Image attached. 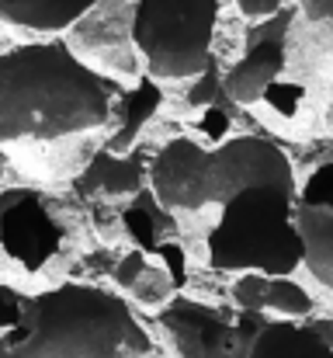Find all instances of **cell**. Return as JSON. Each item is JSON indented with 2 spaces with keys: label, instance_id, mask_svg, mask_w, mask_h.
I'll list each match as a JSON object with an SVG mask.
<instances>
[{
  "label": "cell",
  "instance_id": "obj_8",
  "mask_svg": "<svg viewBox=\"0 0 333 358\" xmlns=\"http://www.w3.org/2000/svg\"><path fill=\"white\" fill-rule=\"evenodd\" d=\"M149 167H153V160L139 157V150L128 153V157H111L108 150H101L84 167V174L70 185L73 199L80 202V209L91 220L94 237L101 230H108L132 202H139L146 192H153Z\"/></svg>",
  "mask_w": 333,
  "mask_h": 358
},
{
  "label": "cell",
  "instance_id": "obj_4",
  "mask_svg": "<svg viewBox=\"0 0 333 358\" xmlns=\"http://www.w3.org/2000/svg\"><path fill=\"white\" fill-rule=\"evenodd\" d=\"M91 220L70 188L7 185L0 192V289L24 299L73 282Z\"/></svg>",
  "mask_w": 333,
  "mask_h": 358
},
{
  "label": "cell",
  "instance_id": "obj_11",
  "mask_svg": "<svg viewBox=\"0 0 333 358\" xmlns=\"http://www.w3.org/2000/svg\"><path fill=\"white\" fill-rule=\"evenodd\" d=\"M295 220L306 243L302 268L313 275V282L323 292L333 296V146L299 181Z\"/></svg>",
  "mask_w": 333,
  "mask_h": 358
},
{
  "label": "cell",
  "instance_id": "obj_13",
  "mask_svg": "<svg viewBox=\"0 0 333 358\" xmlns=\"http://www.w3.org/2000/svg\"><path fill=\"white\" fill-rule=\"evenodd\" d=\"M222 80H225V73H219V63L212 59V66L198 80H191L181 98V119L188 122V139H195L205 150L229 143L232 129H236L239 108L229 101Z\"/></svg>",
  "mask_w": 333,
  "mask_h": 358
},
{
  "label": "cell",
  "instance_id": "obj_12",
  "mask_svg": "<svg viewBox=\"0 0 333 358\" xmlns=\"http://www.w3.org/2000/svg\"><path fill=\"white\" fill-rule=\"evenodd\" d=\"M229 299L236 313L260 317L264 324H309L316 303L295 278L274 275H236Z\"/></svg>",
  "mask_w": 333,
  "mask_h": 358
},
{
  "label": "cell",
  "instance_id": "obj_9",
  "mask_svg": "<svg viewBox=\"0 0 333 358\" xmlns=\"http://www.w3.org/2000/svg\"><path fill=\"white\" fill-rule=\"evenodd\" d=\"M188 264H191V254L184 240H174L160 250H121L118 261L111 264L114 296L156 317L188 285Z\"/></svg>",
  "mask_w": 333,
  "mask_h": 358
},
{
  "label": "cell",
  "instance_id": "obj_3",
  "mask_svg": "<svg viewBox=\"0 0 333 358\" xmlns=\"http://www.w3.org/2000/svg\"><path fill=\"white\" fill-rule=\"evenodd\" d=\"M0 358H156V341L121 296L70 282L24 299L21 320L0 334Z\"/></svg>",
  "mask_w": 333,
  "mask_h": 358
},
{
  "label": "cell",
  "instance_id": "obj_21",
  "mask_svg": "<svg viewBox=\"0 0 333 358\" xmlns=\"http://www.w3.org/2000/svg\"><path fill=\"white\" fill-rule=\"evenodd\" d=\"M323 125H327V132L333 136V105H330V112H327V119H323Z\"/></svg>",
  "mask_w": 333,
  "mask_h": 358
},
{
  "label": "cell",
  "instance_id": "obj_14",
  "mask_svg": "<svg viewBox=\"0 0 333 358\" xmlns=\"http://www.w3.org/2000/svg\"><path fill=\"white\" fill-rule=\"evenodd\" d=\"M98 0H0V38L10 45L63 38Z\"/></svg>",
  "mask_w": 333,
  "mask_h": 358
},
{
  "label": "cell",
  "instance_id": "obj_10",
  "mask_svg": "<svg viewBox=\"0 0 333 358\" xmlns=\"http://www.w3.org/2000/svg\"><path fill=\"white\" fill-rule=\"evenodd\" d=\"M288 14H292V7L281 10L278 17L250 28L243 52L225 70L222 87L236 108L253 112L267 98V91L281 80V73L288 66Z\"/></svg>",
  "mask_w": 333,
  "mask_h": 358
},
{
  "label": "cell",
  "instance_id": "obj_20",
  "mask_svg": "<svg viewBox=\"0 0 333 358\" xmlns=\"http://www.w3.org/2000/svg\"><path fill=\"white\" fill-rule=\"evenodd\" d=\"M7 171H10V164H7V157H3V150H0V192L7 188L3 181H7Z\"/></svg>",
  "mask_w": 333,
  "mask_h": 358
},
{
  "label": "cell",
  "instance_id": "obj_19",
  "mask_svg": "<svg viewBox=\"0 0 333 358\" xmlns=\"http://www.w3.org/2000/svg\"><path fill=\"white\" fill-rule=\"evenodd\" d=\"M295 10H299L306 21L333 24V0H295Z\"/></svg>",
  "mask_w": 333,
  "mask_h": 358
},
{
  "label": "cell",
  "instance_id": "obj_7",
  "mask_svg": "<svg viewBox=\"0 0 333 358\" xmlns=\"http://www.w3.org/2000/svg\"><path fill=\"white\" fill-rule=\"evenodd\" d=\"M135 0H98L66 35V49L98 77L118 87H132L146 77L135 38H132Z\"/></svg>",
  "mask_w": 333,
  "mask_h": 358
},
{
  "label": "cell",
  "instance_id": "obj_16",
  "mask_svg": "<svg viewBox=\"0 0 333 358\" xmlns=\"http://www.w3.org/2000/svg\"><path fill=\"white\" fill-rule=\"evenodd\" d=\"M250 358H333L327 324H264Z\"/></svg>",
  "mask_w": 333,
  "mask_h": 358
},
{
  "label": "cell",
  "instance_id": "obj_18",
  "mask_svg": "<svg viewBox=\"0 0 333 358\" xmlns=\"http://www.w3.org/2000/svg\"><path fill=\"white\" fill-rule=\"evenodd\" d=\"M236 3V10L243 14V17H250V21H271V17H278L281 10H288L295 0H232Z\"/></svg>",
  "mask_w": 333,
  "mask_h": 358
},
{
  "label": "cell",
  "instance_id": "obj_17",
  "mask_svg": "<svg viewBox=\"0 0 333 358\" xmlns=\"http://www.w3.org/2000/svg\"><path fill=\"white\" fill-rule=\"evenodd\" d=\"M167 105V94H163V84H156L153 77H142L139 84L125 87V101H121V115H118V125L108 139L111 157H128L135 153L139 146V136L149 122L156 119V112Z\"/></svg>",
  "mask_w": 333,
  "mask_h": 358
},
{
  "label": "cell",
  "instance_id": "obj_5",
  "mask_svg": "<svg viewBox=\"0 0 333 358\" xmlns=\"http://www.w3.org/2000/svg\"><path fill=\"white\" fill-rule=\"evenodd\" d=\"M219 0H135L132 38L146 77L191 84L212 66Z\"/></svg>",
  "mask_w": 333,
  "mask_h": 358
},
{
  "label": "cell",
  "instance_id": "obj_2",
  "mask_svg": "<svg viewBox=\"0 0 333 358\" xmlns=\"http://www.w3.org/2000/svg\"><path fill=\"white\" fill-rule=\"evenodd\" d=\"M125 87L87 70L63 38L0 52V150L28 185L70 188L108 146Z\"/></svg>",
  "mask_w": 333,
  "mask_h": 358
},
{
  "label": "cell",
  "instance_id": "obj_6",
  "mask_svg": "<svg viewBox=\"0 0 333 358\" xmlns=\"http://www.w3.org/2000/svg\"><path fill=\"white\" fill-rule=\"evenodd\" d=\"M260 317L222 313L209 303L177 296L156 313V358H250Z\"/></svg>",
  "mask_w": 333,
  "mask_h": 358
},
{
  "label": "cell",
  "instance_id": "obj_1",
  "mask_svg": "<svg viewBox=\"0 0 333 358\" xmlns=\"http://www.w3.org/2000/svg\"><path fill=\"white\" fill-rule=\"evenodd\" d=\"M153 192L177 223L191 261L229 275L292 278L306 264L299 178L267 136H232L216 150L188 136L153 153Z\"/></svg>",
  "mask_w": 333,
  "mask_h": 358
},
{
  "label": "cell",
  "instance_id": "obj_15",
  "mask_svg": "<svg viewBox=\"0 0 333 358\" xmlns=\"http://www.w3.org/2000/svg\"><path fill=\"white\" fill-rule=\"evenodd\" d=\"M98 240L105 247H121V250H160V247L181 240V234H177V223L170 220V213L160 206L156 192H146L108 230H101Z\"/></svg>",
  "mask_w": 333,
  "mask_h": 358
}]
</instances>
